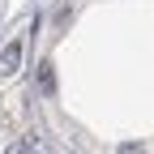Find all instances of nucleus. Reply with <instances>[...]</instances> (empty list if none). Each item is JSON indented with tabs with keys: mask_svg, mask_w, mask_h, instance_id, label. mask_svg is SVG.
I'll use <instances>...</instances> for the list:
<instances>
[{
	"mask_svg": "<svg viewBox=\"0 0 154 154\" xmlns=\"http://www.w3.org/2000/svg\"><path fill=\"white\" fill-rule=\"evenodd\" d=\"M38 90H43V94L56 90V73H51V64H38Z\"/></svg>",
	"mask_w": 154,
	"mask_h": 154,
	"instance_id": "2",
	"label": "nucleus"
},
{
	"mask_svg": "<svg viewBox=\"0 0 154 154\" xmlns=\"http://www.w3.org/2000/svg\"><path fill=\"white\" fill-rule=\"evenodd\" d=\"M22 69V38H13V43L0 51V77H13Z\"/></svg>",
	"mask_w": 154,
	"mask_h": 154,
	"instance_id": "1",
	"label": "nucleus"
}]
</instances>
